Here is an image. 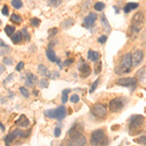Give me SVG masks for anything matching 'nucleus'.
<instances>
[{"label":"nucleus","mask_w":146,"mask_h":146,"mask_svg":"<svg viewBox=\"0 0 146 146\" xmlns=\"http://www.w3.org/2000/svg\"><path fill=\"white\" fill-rule=\"evenodd\" d=\"M143 56H144V54L141 50H136L133 55H131V60H133V64L136 66L138 65L139 63L142 62L143 60Z\"/></svg>","instance_id":"nucleus-10"},{"label":"nucleus","mask_w":146,"mask_h":146,"mask_svg":"<svg viewBox=\"0 0 146 146\" xmlns=\"http://www.w3.org/2000/svg\"><path fill=\"white\" fill-rule=\"evenodd\" d=\"M106 41H107V36H106V35H101L100 38L98 39V43H100V44H104Z\"/></svg>","instance_id":"nucleus-39"},{"label":"nucleus","mask_w":146,"mask_h":146,"mask_svg":"<svg viewBox=\"0 0 146 146\" xmlns=\"http://www.w3.org/2000/svg\"><path fill=\"white\" fill-rule=\"evenodd\" d=\"M4 31H5V33L8 35V36H11V35L15 32V27H13V25H6Z\"/></svg>","instance_id":"nucleus-23"},{"label":"nucleus","mask_w":146,"mask_h":146,"mask_svg":"<svg viewBox=\"0 0 146 146\" xmlns=\"http://www.w3.org/2000/svg\"><path fill=\"white\" fill-rule=\"evenodd\" d=\"M11 4L15 9H20V8H22V7H23V1H22V0H12Z\"/></svg>","instance_id":"nucleus-24"},{"label":"nucleus","mask_w":146,"mask_h":146,"mask_svg":"<svg viewBox=\"0 0 146 146\" xmlns=\"http://www.w3.org/2000/svg\"><path fill=\"white\" fill-rule=\"evenodd\" d=\"M104 7H105V5H104V3H102V2H96L95 4V9L96 11H102Z\"/></svg>","instance_id":"nucleus-30"},{"label":"nucleus","mask_w":146,"mask_h":146,"mask_svg":"<svg viewBox=\"0 0 146 146\" xmlns=\"http://www.w3.org/2000/svg\"><path fill=\"white\" fill-rule=\"evenodd\" d=\"M23 66H25V63H23V62H20L18 63L17 66H16V70H17V71H20V70L23 69Z\"/></svg>","instance_id":"nucleus-43"},{"label":"nucleus","mask_w":146,"mask_h":146,"mask_svg":"<svg viewBox=\"0 0 146 146\" xmlns=\"http://www.w3.org/2000/svg\"><path fill=\"white\" fill-rule=\"evenodd\" d=\"M78 69L80 71V76H81L82 78H86V77H88L92 72L90 65L86 64V63H83V64L80 65V66L78 67Z\"/></svg>","instance_id":"nucleus-11"},{"label":"nucleus","mask_w":146,"mask_h":146,"mask_svg":"<svg viewBox=\"0 0 146 146\" xmlns=\"http://www.w3.org/2000/svg\"><path fill=\"white\" fill-rule=\"evenodd\" d=\"M137 7H138V3H135V2H129V3H127V5L125 6L124 11H125V13H126V14H128L131 11L136 9Z\"/></svg>","instance_id":"nucleus-20"},{"label":"nucleus","mask_w":146,"mask_h":146,"mask_svg":"<svg viewBox=\"0 0 146 146\" xmlns=\"http://www.w3.org/2000/svg\"><path fill=\"white\" fill-rule=\"evenodd\" d=\"M16 125H18L21 128H25V127L29 126V121H28V119L27 118L25 115H21L19 117V119L16 121Z\"/></svg>","instance_id":"nucleus-13"},{"label":"nucleus","mask_w":146,"mask_h":146,"mask_svg":"<svg viewBox=\"0 0 146 146\" xmlns=\"http://www.w3.org/2000/svg\"><path fill=\"white\" fill-rule=\"evenodd\" d=\"M96 19H98V16L95 13H90L86 18L84 19V23L86 25V27H91L94 25V23H96Z\"/></svg>","instance_id":"nucleus-12"},{"label":"nucleus","mask_w":146,"mask_h":146,"mask_svg":"<svg viewBox=\"0 0 146 146\" xmlns=\"http://www.w3.org/2000/svg\"><path fill=\"white\" fill-rule=\"evenodd\" d=\"M133 67V60H131V54L127 53L122 56L121 62L118 64V66L115 68L116 74H125L131 71Z\"/></svg>","instance_id":"nucleus-2"},{"label":"nucleus","mask_w":146,"mask_h":146,"mask_svg":"<svg viewBox=\"0 0 146 146\" xmlns=\"http://www.w3.org/2000/svg\"><path fill=\"white\" fill-rule=\"evenodd\" d=\"M105 139H106V135H105L104 131L103 129H96L92 133L90 142L93 146H98L100 144L102 145Z\"/></svg>","instance_id":"nucleus-4"},{"label":"nucleus","mask_w":146,"mask_h":146,"mask_svg":"<svg viewBox=\"0 0 146 146\" xmlns=\"http://www.w3.org/2000/svg\"><path fill=\"white\" fill-rule=\"evenodd\" d=\"M91 112L96 118L103 119L107 114V109L104 104H102V103H98V104L94 105V106L92 107Z\"/></svg>","instance_id":"nucleus-6"},{"label":"nucleus","mask_w":146,"mask_h":146,"mask_svg":"<svg viewBox=\"0 0 146 146\" xmlns=\"http://www.w3.org/2000/svg\"><path fill=\"white\" fill-rule=\"evenodd\" d=\"M125 106V100L123 98H115L110 100L109 108L112 112L116 113L121 111Z\"/></svg>","instance_id":"nucleus-8"},{"label":"nucleus","mask_w":146,"mask_h":146,"mask_svg":"<svg viewBox=\"0 0 146 146\" xmlns=\"http://www.w3.org/2000/svg\"><path fill=\"white\" fill-rule=\"evenodd\" d=\"M45 115H46V117H48V118L54 119V117H55V115H54V109L46 110V111H45Z\"/></svg>","instance_id":"nucleus-33"},{"label":"nucleus","mask_w":146,"mask_h":146,"mask_svg":"<svg viewBox=\"0 0 146 146\" xmlns=\"http://www.w3.org/2000/svg\"><path fill=\"white\" fill-rule=\"evenodd\" d=\"M60 2H62V0H50V4L53 6H55V7L60 5Z\"/></svg>","instance_id":"nucleus-41"},{"label":"nucleus","mask_w":146,"mask_h":146,"mask_svg":"<svg viewBox=\"0 0 146 146\" xmlns=\"http://www.w3.org/2000/svg\"><path fill=\"white\" fill-rule=\"evenodd\" d=\"M145 71H146V67L143 66L142 68H140L139 70L136 73V80H138L139 82H144L145 81Z\"/></svg>","instance_id":"nucleus-17"},{"label":"nucleus","mask_w":146,"mask_h":146,"mask_svg":"<svg viewBox=\"0 0 146 146\" xmlns=\"http://www.w3.org/2000/svg\"><path fill=\"white\" fill-rule=\"evenodd\" d=\"M73 23H74V21H73L72 19H67V20H65L64 22L62 23V27L63 28H68L71 27Z\"/></svg>","instance_id":"nucleus-27"},{"label":"nucleus","mask_w":146,"mask_h":146,"mask_svg":"<svg viewBox=\"0 0 146 146\" xmlns=\"http://www.w3.org/2000/svg\"><path fill=\"white\" fill-rule=\"evenodd\" d=\"M46 56H47V58H48V60L52 62H55L56 60H58V58H56L55 51H54L52 48H48V50L46 51Z\"/></svg>","instance_id":"nucleus-15"},{"label":"nucleus","mask_w":146,"mask_h":146,"mask_svg":"<svg viewBox=\"0 0 146 146\" xmlns=\"http://www.w3.org/2000/svg\"><path fill=\"white\" fill-rule=\"evenodd\" d=\"M38 71L42 76L44 77H51V73L49 71V69L47 68L44 64H39L38 65Z\"/></svg>","instance_id":"nucleus-16"},{"label":"nucleus","mask_w":146,"mask_h":146,"mask_svg":"<svg viewBox=\"0 0 146 146\" xmlns=\"http://www.w3.org/2000/svg\"><path fill=\"white\" fill-rule=\"evenodd\" d=\"M70 138L68 140V146H85L86 144V138L82 135L78 128H76V124L69 131Z\"/></svg>","instance_id":"nucleus-1"},{"label":"nucleus","mask_w":146,"mask_h":146,"mask_svg":"<svg viewBox=\"0 0 146 146\" xmlns=\"http://www.w3.org/2000/svg\"><path fill=\"white\" fill-rule=\"evenodd\" d=\"M54 115H55L54 119H56L58 121H62L66 116V108L64 105H60L56 109H54Z\"/></svg>","instance_id":"nucleus-9"},{"label":"nucleus","mask_w":146,"mask_h":146,"mask_svg":"<svg viewBox=\"0 0 146 146\" xmlns=\"http://www.w3.org/2000/svg\"><path fill=\"white\" fill-rule=\"evenodd\" d=\"M3 63L5 65H12L14 63V60H13V58H4Z\"/></svg>","instance_id":"nucleus-34"},{"label":"nucleus","mask_w":146,"mask_h":146,"mask_svg":"<svg viewBox=\"0 0 146 146\" xmlns=\"http://www.w3.org/2000/svg\"><path fill=\"white\" fill-rule=\"evenodd\" d=\"M36 76H34L33 74H31V73H28L27 74V82H25V84L27 85V86L31 87L33 86L35 84V82H36Z\"/></svg>","instance_id":"nucleus-22"},{"label":"nucleus","mask_w":146,"mask_h":146,"mask_svg":"<svg viewBox=\"0 0 146 146\" xmlns=\"http://www.w3.org/2000/svg\"><path fill=\"white\" fill-rule=\"evenodd\" d=\"M11 21L13 23H22V21H23V19H22L21 16L17 15V14H13V15L11 16Z\"/></svg>","instance_id":"nucleus-25"},{"label":"nucleus","mask_w":146,"mask_h":146,"mask_svg":"<svg viewBox=\"0 0 146 146\" xmlns=\"http://www.w3.org/2000/svg\"><path fill=\"white\" fill-rule=\"evenodd\" d=\"M100 78L98 79H96V82L94 83L93 85H92V87H91V90H90V93H94V92L96 91V89L98 88V83H100Z\"/></svg>","instance_id":"nucleus-35"},{"label":"nucleus","mask_w":146,"mask_h":146,"mask_svg":"<svg viewBox=\"0 0 146 146\" xmlns=\"http://www.w3.org/2000/svg\"><path fill=\"white\" fill-rule=\"evenodd\" d=\"M11 39H12V42H13V43H15V44L20 43V42H22V40H23V33L21 31L13 33L11 35Z\"/></svg>","instance_id":"nucleus-18"},{"label":"nucleus","mask_w":146,"mask_h":146,"mask_svg":"<svg viewBox=\"0 0 146 146\" xmlns=\"http://www.w3.org/2000/svg\"></svg>","instance_id":"nucleus-50"},{"label":"nucleus","mask_w":146,"mask_h":146,"mask_svg":"<svg viewBox=\"0 0 146 146\" xmlns=\"http://www.w3.org/2000/svg\"><path fill=\"white\" fill-rule=\"evenodd\" d=\"M1 23H2V22H1V21H0V25H1Z\"/></svg>","instance_id":"nucleus-49"},{"label":"nucleus","mask_w":146,"mask_h":146,"mask_svg":"<svg viewBox=\"0 0 146 146\" xmlns=\"http://www.w3.org/2000/svg\"><path fill=\"white\" fill-rule=\"evenodd\" d=\"M100 53L98 52H95V51H93V50H89L88 52V58L90 60H92V62H98V58H100Z\"/></svg>","instance_id":"nucleus-14"},{"label":"nucleus","mask_w":146,"mask_h":146,"mask_svg":"<svg viewBox=\"0 0 146 146\" xmlns=\"http://www.w3.org/2000/svg\"><path fill=\"white\" fill-rule=\"evenodd\" d=\"M60 133H62V129H60V128H58V127H56L55 131H54V135H55L56 137H60Z\"/></svg>","instance_id":"nucleus-40"},{"label":"nucleus","mask_w":146,"mask_h":146,"mask_svg":"<svg viewBox=\"0 0 146 146\" xmlns=\"http://www.w3.org/2000/svg\"><path fill=\"white\" fill-rule=\"evenodd\" d=\"M143 23H144V14L142 12H138L136 13L133 18V22H131V31L133 33H137L141 29Z\"/></svg>","instance_id":"nucleus-5"},{"label":"nucleus","mask_w":146,"mask_h":146,"mask_svg":"<svg viewBox=\"0 0 146 146\" xmlns=\"http://www.w3.org/2000/svg\"><path fill=\"white\" fill-rule=\"evenodd\" d=\"M73 62V60L72 58H70V60H66L64 62H63V65H65V66H69L70 64Z\"/></svg>","instance_id":"nucleus-45"},{"label":"nucleus","mask_w":146,"mask_h":146,"mask_svg":"<svg viewBox=\"0 0 146 146\" xmlns=\"http://www.w3.org/2000/svg\"><path fill=\"white\" fill-rule=\"evenodd\" d=\"M30 23H31L32 27H39V25H40V20L37 18H32L31 21H30Z\"/></svg>","instance_id":"nucleus-31"},{"label":"nucleus","mask_w":146,"mask_h":146,"mask_svg":"<svg viewBox=\"0 0 146 146\" xmlns=\"http://www.w3.org/2000/svg\"><path fill=\"white\" fill-rule=\"evenodd\" d=\"M20 91L22 93V95L25 96V98H28L29 96V92L27 91V89H25V87H21L20 88Z\"/></svg>","instance_id":"nucleus-32"},{"label":"nucleus","mask_w":146,"mask_h":146,"mask_svg":"<svg viewBox=\"0 0 146 146\" xmlns=\"http://www.w3.org/2000/svg\"><path fill=\"white\" fill-rule=\"evenodd\" d=\"M0 47H5V48H8V45L4 43V41L2 39H0Z\"/></svg>","instance_id":"nucleus-46"},{"label":"nucleus","mask_w":146,"mask_h":146,"mask_svg":"<svg viewBox=\"0 0 146 146\" xmlns=\"http://www.w3.org/2000/svg\"><path fill=\"white\" fill-rule=\"evenodd\" d=\"M79 100H80V98H79L78 95H72L71 98H70V101H71V102H73V103L79 102Z\"/></svg>","instance_id":"nucleus-37"},{"label":"nucleus","mask_w":146,"mask_h":146,"mask_svg":"<svg viewBox=\"0 0 146 146\" xmlns=\"http://www.w3.org/2000/svg\"><path fill=\"white\" fill-rule=\"evenodd\" d=\"M136 143H138V144H145V142H146V137H145V135H141L139 136L138 138H136V139L133 140Z\"/></svg>","instance_id":"nucleus-29"},{"label":"nucleus","mask_w":146,"mask_h":146,"mask_svg":"<svg viewBox=\"0 0 146 146\" xmlns=\"http://www.w3.org/2000/svg\"><path fill=\"white\" fill-rule=\"evenodd\" d=\"M101 69H102V62H98V64L95 65V74H100L101 72Z\"/></svg>","instance_id":"nucleus-28"},{"label":"nucleus","mask_w":146,"mask_h":146,"mask_svg":"<svg viewBox=\"0 0 146 146\" xmlns=\"http://www.w3.org/2000/svg\"><path fill=\"white\" fill-rule=\"evenodd\" d=\"M144 123V117L142 115H135L129 118V133L131 135H137L141 131V126Z\"/></svg>","instance_id":"nucleus-3"},{"label":"nucleus","mask_w":146,"mask_h":146,"mask_svg":"<svg viewBox=\"0 0 146 146\" xmlns=\"http://www.w3.org/2000/svg\"><path fill=\"white\" fill-rule=\"evenodd\" d=\"M101 23H102L103 29H104L107 33H109V32L111 31V27H110L109 23H108V21H107V19H106V17H105L104 14H103L102 17H101Z\"/></svg>","instance_id":"nucleus-19"},{"label":"nucleus","mask_w":146,"mask_h":146,"mask_svg":"<svg viewBox=\"0 0 146 146\" xmlns=\"http://www.w3.org/2000/svg\"><path fill=\"white\" fill-rule=\"evenodd\" d=\"M4 71H5V66H4V65H0V74Z\"/></svg>","instance_id":"nucleus-47"},{"label":"nucleus","mask_w":146,"mask_h":146,"mask_svg":"<svg viewBox=\"0 0 146 146\" xmlns=\"http://www.w3.org/2000/svg\"><path fill=\"white\" fill-rule=\"evenodd\" d=\"M48 33L50 36H55V35L58 33V28L56 27H53V28H50L48 30Z\"/></svg>","instance_id":"nucleus-36"},{"label":"nucleus","mask_w":146,"mask_h":146,"mask_svg":"<svg viewBox=\"0 0 146 146\" xmlns=\"http://www.w3.org/2000/svg\"><path fill=\"white\" fill-rule=\"evenodd\" d=\"M17 137H18V135H17V131H16V129H15L13 133H9V135L5 137V142H6L7 146H9V143L13 142V141L15 140Z\"/></svg>","instance_id":"nucleus-21"},{"label":"nucleus","mask_w":146,"mask_h":146,"mask_svg":"<svg viewBox=\"0 0 146 146\" xmlns=\"http://www.w3.org/2000/svg\"><path fill=\"white\" fill-rule=\"evenodd\" d=\"M70 93V90L69 89H66V90H63L62 91V101L63 104L67 102V100H68V94Z\"/></svg>","instance_id":"nucleus-26"},{"label":"nucleus","mask_w":146,"mask_h":146,"mask_svg":"<svg viewBox=\"0 0 146 146\" xmlns=\"http://www.w3.org/2000/svg\"><path fill=\"white\" fill-rule=\"evenodd\" d=\"M0 129H2V131H4V129H5V128H4V125H3V124H2V123H1V122H0Z\"/></svg>","instance_id":"nucleus-48"},{"label":"nucleus","mask_w":146,"mask_h":146,"mask_svg":"<svg viewBox=\"0 0 146 146\" xmlns=\"http://www.w3.org/2000/svg\"><path fill=\"white\" fill-rule=\"evenodd\" d=\"M48 86H49V82L47 81L46 79H42L41 81H40V87H41V89L47 88Z\"/></svg>","instance_id":"nucleus-38"},{"label":"nucleus","mask_w":146,"mask_h":146,"mask_svg":"<svg viewBox=\"0 0 146 146\" xmlns=\"http://www.w3.org/2000/svg\"><path fill=\"white\" fill-rule=\"evenodd\" d=\"M117 85L123 87H128L131 89V91H135L136 88V84H137V80L133 77H126V78H121L117 80Z\"/></svg>","instance_id":"nucleus-7"},{"label":"nucleus","mask_w":146,"mask_h":146,"mask_svg":"<svg viewBox=\"0 0 146 146\" xmlns=\"http://www.w3.org/2000/svg\"><path fill=\"white\" fill-rule=\"evenodd\" d=\"M1 13L3 14L4 16H8L9 10H8V7H7V5H4L3 6V8H2V10H1Z\"/></svg>","instance_id":"nucleus-42"},{"label":"nucleus","mask_w":146,"mask_h":146,"mask_svg":"<svg viewBox=\"0 0 146 146\" xmlns=\"http://www.w3.org/2000/svg\"><path fill=\"white\" fill-rule=\"evenodd\" d=\"M23 33H25V39L27 40H29L30 39V36H29V34H28V32H27V28H23Z\"/></svg>","instance_id":"nucleus-44"}]
</instances>
